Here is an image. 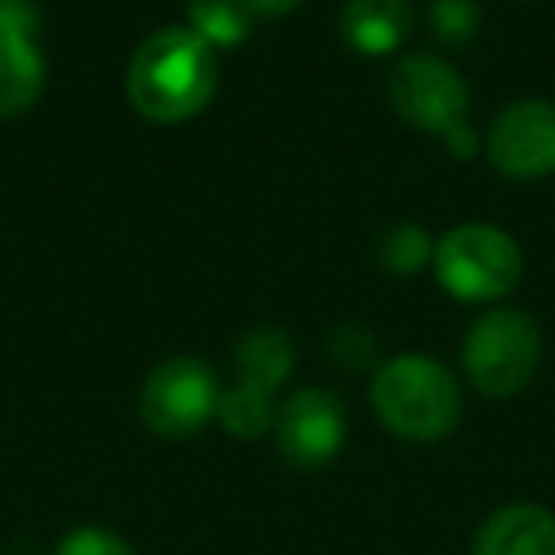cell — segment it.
Listing matches in <instances>:
<instances>
[{
  "instance_id": "obj_17",
  "label": "cell",
  "mask_w": 555,
  "mask_h": 555,
  "mask_svg": "<svg viewBox=\"0 0 555 555\" xmlns=\"http://www.w3.org/2000/svg\"><path fill=\"white\" fill-rule=\"evenodd\" d=\"M434 27L446 42H464L476 35L479 27V9L476 0H434Z\"/></svg>"
},
{
  "instance_id": "obj_19",
  "label": "cell",
  "mask_w": 555,
  "mask_h": 555,
  "mask_svg": "<svg viewBox=\"0 0 555 555\" xmlns=\"http://www.w3.org/2000/svg\"><path fill=\"white\" fill-rule=\"evenodd\" d=\"M297 4H301V0H251V9L259 12V16H286Z\"/></svg>"
},
{
  "instance_id": "obj_5",
  "label": "cell",
  "mask_w": 555,
  "mask_h": 555,
  "mask_svg": "<svg viewBox=\"0 0 555 555\" xmlns=\"http://www.w3.org/2000/svg\"><path fill=\"white\" fill-rule=\"evenodd\" d=\"M221 388L202 358H168L141 385V423L168 441L194 438L217 418Z\"/></svg>"
},
{
  "instance_id": "obj_3",
  "label": "cell",
  "mask_w": 555,
  "mask_h": 555,
  "mask_svg": "<svg viewBox=\"0 0 555 555\" xmlns=\"http://www.w3.org/2000/svg\"><path fill=\"white\" fill-rule=\"evenodd\" d=\"M540 354H544V339L529 312L491 309L472 324L464 339V373L476 392L491 400H509L532 385Z\"/></svg>"
},
{
  "instance_id": "obj_4",
  "label": "cell",
  "mask_w": 555,
  "mask_h": 555,
  "mask_svg": "<svg viewBox=\"0 0 555 555\" xmlns=\"http://www.w3.org/2000/svg\"><path fill=\"white\" fill-rule=\"evenodd\" d=\"M521 247L494 224H461L434 247V274L456 301H499L521 282Z\"/></svg>"
},
{
  "instance_id": "obj_14",
  "label": "cell",
  "mask_w": 555,
  "mask_h": 555,
  "mask_svg": "<svg viewBox=\"0 0 555 555\" xmlns=\"http://www.w3.org/2000/svg\"><path fill=\"white\" fill-rule=\"evenodd\" d=\"M259 12L251 0H191V31L209 47H236L251 35Z\"/></svg>"
},
{
  "instance_id": "obj_10",
  "label": "cell",
  "mask_w": 555,
  "mask_h": 555,
  "mask_svg": "<svg viewBox=\"0 0 555 555\" xmlns=\"http://www.w3.org/2000/svg\"><path fill=\"white\" fill-rule=\"evenodd\" d=\"M472 555H555V514L540 502H506L479 521Z\"/></svg>"
},
{
  "instance_id": "obj_2",
  "label": "cell",
  "mask_w": 555,
  "mask_h": 555,
  "mask_svg": "<svg viewBox=\"0 0 555 555\" xmlns=\"http://www.w3.org/2000/svg\"><path fill=\"white\" fill-rule=\"evenodd\" d=\"M370 403L380 426L403 441H441L461 426L464 396L456 377L426 354L388 358L370 385Z\"/></svg>"
},
{
  "instance_id": "obj_11",
  "label": "cell",
  "mask_w": 555,
  "mask_h": 555,
  "mask_svg": "<svg viewBox=\"0 0 555 555\" xmlns=\"http://www.w3.org/2000/svg\"><path fill=\"white\" fill-rule=\"evenodd\" d=\"M343 39L365 57L392 54L411 35L408 0H350L343 9Z\"/></svg>"
},
{
  "instance_id": "obj_8",
  "label": "cell",
  "mask_w": 555,
  "mask_h": 555,
  "mask_svg": "<svg viewBox=\"0 0 555 555\" xmlns=\"http://www.w3.org/2000/svg\"><path fill=\"white\" fill-rule=\"evenodd\" d=\"M487 160L506 179H544L555 171V103H509L491 126Z\"/></svg>"
},
{
  "instance_id": "obj_9",
  "label": "cell",
  "mask_w": 555,
  "mask_h": 555,
  "mask_svg": "<svg viewBox=\"0 0 555 555\" xmlns=\"http://www.w3.org/2000/svg\"><path fill=\"white\" fill-rule=\"evenodd\" d=\"M39 12L31 0H0V118H20L47 88V57L35 47Z\"/></svg>"
},
{
  "instance_id": "obj_7",
  "label": "cell",
  "mask_w": 555,
  "mask_h": 555,
  "mask_svg": "<svg viewBox=\"0 0 555 555\" xmlns=\"http://www.w3.org/2000/svg\"><path fill=\"white\" fill-rule=\"evenodd\" d=\"M274 446L301 472L327 468L347 446V408L327 388H301L274 415Z\"/></svg>"
},
{
  "instance_id": "obj_6",
  "label": "cell",
  "mask_w": 555,
  "mask_h": 555,
  "mask_svg": "<svg viewBox=\"0 0 555 555\" xmlns=\"http://www.w3.org/2000/svg\"><path fill=\"white\" fill-rule=\"evenodd\" d=\"M388 95H392L396 115L423 133L446 138L461 122H468L472 95L464 77L441 57L411 54L388 77Z\"/></svg>"
},
{
  "instance_id": "obj_15",
  "label": "cell",
  "mask_w": 555,
  "mask_h": 555,
  "mask_svg": "<svg viewBox=\"0 0 555 555\" xmlns=\"http://www.w3.org/2000/svg\"><path fill=\"white\" fill-rule=\"evenodd\" d=\"M430 259V240L418 224H400L380 236V267L392 274H415Z\"/></svg>"
},
{
  "instance_id": "obj_1",
  "label": "cell",
  "mask_w": 555,
  "mask_h": 555,
  "mask_svg": "<svg viewBox=\"0 0 555 555\" xmlns=\"http://www.w3.org/2000/svg\"><path fill=\"white\" fill-rule=\"evenodd\" d=\"M217 57L191 27H164L149 35L130 57L126 95L145 122L179 126L202 115L217 92Z\"/></svg>"
},
{
  "instance_id": "obj_16",
  "label": "cell",
  "mask_w": 555,
  "mask_h": 555,
  "mask_svg": "<svg viewBox=\"0 0 555 555\" xmlns=\"http://www.w3.org/2000/svg\"><path fill=\"white\" fill-rule=\"evenodd\" d=\"M54 555H138V547L111 525H77L57 540Z\"/></svg>"
},
{
  "instance_id": "obj_12",
  "label": "cell",
  "mask_w": 555,
  "mask_h": 555,
  "mask_svg": "<svg viewBox=\"0 0 555 555\" xmlns=\"http://www.w3.org/2000/svg\"><path fill=\"white\" fill-rule=\"evenodd\" d=\"M236 380L244 385H255L262 392L274 396V388H282L294 373V343H289L286 332H278V327H259V332L244 335L236 343Z\"/></svg>"
},
{
  "instance_id": "obj_13",
  "label": "cell",
  "mask_w": 555,
  "mask_h": 555,
  "mask_svg": "<svg viewBox=\"0 0 555 555\" xmlns=\"http://www.w3.org/2000/svg\"><path fill=\"white\" fill-rule=\"evenodd\" d=\"M274 400L270 392L244 380H232L229 388H221V400H217V423L240 441H255L262 434L274 430Z\"/></svg>"
},
{
  "instance_id": "obj_18",
  "label": "cell",
  "mask_w": 555,
  "mask_h": 555,
  "mask_svg": "<svg viewBox=\"0 0 555 555\" xmlns=\"http://www.w3.org/2000/svg\"><path fill=\"white\" fill-rule=\"evenodd\" d=\"M332 354L339 358L343 365L358 370V365H365L373 358V339L358 332V327H343V332L332 335Z\"/></svg>"
}]
</instances>
